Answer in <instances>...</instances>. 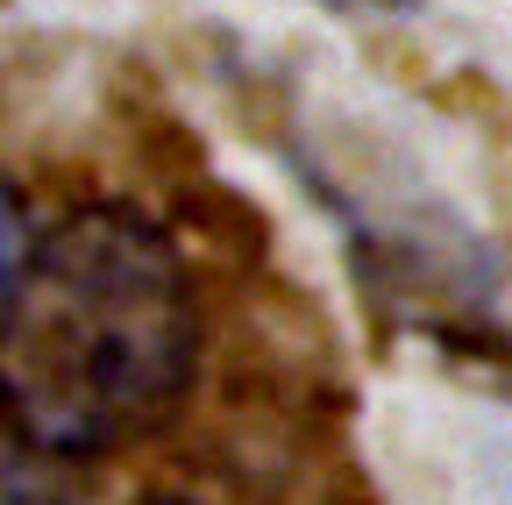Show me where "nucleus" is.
Returning <instances> with one entry per match:
<instances>
[{
    "label": "nucleus",
    "instance_id": "nucleus-2",
    "mask_svg": "<svg viewBox=\"0 0 512 505\" xmlns=\"http://www.w3.org/2000/svg\"><path fill=\"white\" fill-rule=\"evenodd\" d=\"M0 505H86V491L72 463H57L29 449L15 427H0Z\"/></svg>",
    "mask_w": 512,
    "mask_h": 505
},
{
    "label": "nucleus",
    "instance_id": "nucleus-5",
    "mask_svg": "<svg viewBox=\"0 0 512 505\" xmlns=\"http://www.w3.org/2000/svg\"><path fill=\"white\" fill-rule=\"evenodd\" d=\"M136 505H192V498H178V491H157V498H136Z\"/></svg>",
    "mask_w": 512,
    "mask_h": 505
},
{
    "label": "nucleus",
    "instance_id": "nucleus-3",
    "mask_svg": "<svg viewBox=\"0 0 512 505\" xmlns=\"http://www.w3.org/2000/svg\"><path fill=\"white\" fill-rule=\"evenodd\" d=\"M29 207H22V193L8 178H0V306H8V292H15V278H22V264H29Z\"/></svg>",
    "mask_w": 512,
    "mask_h": 505
},
{
    "label": "nucleus",
    "instance_id": "nucleus-1",
    "mask_svg": "<svg viewBox=\"0 0 512 505\" xmlns=\"http://www.w3.org/2000/svg\"><path fill=\"white\" fill-rule=\"evenodd\" d=\"M200 370L185 257L128 207H86L29 242L0 306V427L57 463L150 441Z\"/></svg>",
    "mask_w": 512,
    "mask_h": 505
},
{
    "label": "nucleus",
    "instance_id": "nucleus-4",
    "mask_svg": "<svg viewBox=\"0 0 512 505\" xmlns=\"http://www.w3.org/2000/svg\"><path fill=\"white\" fill-rule=\"evenodd\" d=\"M313 8H335V15H413L420 0H313Z\"/></svg>",
    "mask_w": 512,
    "mask_h": 505
}]
</instances>
